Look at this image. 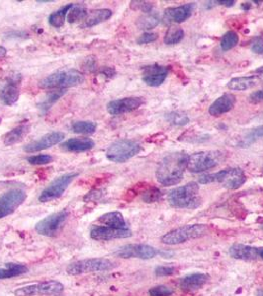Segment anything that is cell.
<instances>
[{"label":"cell","mask_w":263,"mask_h":296,"mask_svg":"<svg viewBox=\"0 0 263 296\" xmlns=\"http://www.w3.org/2000/svg\"><path fill=\"white\" fill-rule=\"evenodd\" d=\"M143 81L151 87L160 86L166 81L168 74V68L159 65L147 66L143 68Z\"/></svg>","instance_id":"19"},{"label":"cell","mask_w":263,"mask_h":296,"mask_svg":"<svg viewBox=\"0 0 263 296\" xmlns=\"http://www.w3.org/2000/svg\"><path fill=\"white\" fill-rule=\"evenodd\" d=\"M6 54V50L2 47H0V56H4Z\"/></svg>","instance_id":"51"},{"label":"cell","mask_w":263,"mask_h":296,"mask_svg":"<svg viewBox=\"0 0 263 296\" xmlns=\"http://www.w3.org/2000/svg\"><path fill=\"white\" fill-rule=\"evenodd\" d=\"M238 35L235 33V31H229L227 32L221 40V48L224 52L230 51L238 44Z\"/></svg>","instance_id":"36"},{"label":"cell","mask_w":263,"mask_h":296,"mask_svg":"<svg viewBox=\"0 0 263 296\" xmlns=\"http://www.w3.org/2000/svg\"><path fill=\"white\" fill-rule=\"evenodd\" d=\"M199 186L195 182H190L185 186L173 188L168 194V202L171 206L183 209H195L201 204L199 196Z\"/></svg>","instance_id":"2"},{"label":"cell","mask_w":263,"mask_h":296,"mask_svg":"<svg viewBox=\"0 0 263 296\" xmlns=\"http://www.w3.org/2000/svg\"><path fill=\"white\" fill-rule=\"evenodd\" d=\"M165 118L169 123L177 125V126L186 125L189 122L188 116L184 113H181V112H175V111L169 112L168 114H166Z\"/></svg>","instance_id":"37"},{"label":"cell","mask_w":263,"mask_h":296,"mask_svg":"<svg viewBox=\"0 0 263 296\" xmlns=\"http://www.w3.org/2000/svg\"><path fill=\"white\" fill-rule=\"evenodd\" d=\"M158 36L156 33H145L141 36H139L137 43L138 45H145V44H150L152 41L157 40Z\"/></svg>","instance_id":"44"},{"label":"cell","mask_w":263,"mask_h":296,"mask_svg":"<svg viewBox=\"0 0 263 296\" xmlns=\"http://www.w3.org/2000/svg\"><path fill=\"white\" fill-rule=\"evenodd\" d=\"M175 272H176V269L170 266H158L154 270V273L157 277H168V276L174 274Z\"/></svg>","instance_id":"42"},{"label":"cell","mask_w":263,"mask_h":296,"mask_svg":"<svg viewBox=\"0 0 263 296\" xmlns=\"http://www.w3.org/2000/svg\"><path fill=\"white\" fill-rule=\"evenodd\" d=\"M98 221L102 223L104 226H108L112 228H126V222L124 217L119 212H111L107 213L98 218Z\"/></svg>","instance_id":"27"},{"label":"cell","mask_w":263,"mask_h":296,"mask_svg":"<svg viewBox=\"0 0 263 296\" xmlns=\"http://www.w3.org/2000/svg\"><path fill=\"white\" fill-rule=\"evenodd\" d=\"M68 216H69V214L66 210L55 213L42 219L41 221L37 223L35 229L41 235L48 236V237H54L63 227Z\"/></svg>","instance_id":"13"},{"label":"cell","mask_w":263,"mask_h":296,"mask_svg":"<svg viewBox=\"0 0 263 296\" xmlns=\"http://www.w3.org/2000/svg\"><path fill=\"white\" fill-rule=\"evenodd\" d=\"M112 16V11L110 9L103 8V9H95L89 13H87L85 19L82 24L83 28H90L98 25L104 21L110 19Z\"/></svg>","instance_id":"25"},{"label":"cell","mask_w":263,"mask_h":296,"mask_svg":"<svg viewBox=\"0 0 263 296\" xmlns=\"http://www.w3.org/2000/svg\"><path fill=\"white\" fill-rule=\"evenodd\" d=\"M241 7H242V9H244L245 11H248V10L250 9V7H251V4H250V3H242Z\"/></svg>","instance_id":"50"},{"label":"cell","mask_w":263,"mask_h":296,"mask_svg":"<svg viewBox=\"0 0 263 296\" xmlns=\"http://www.w3.org/2000/svg\"><path fill=\"white\" fill-rule=\"evenodd\" d=\"M73 3H69L65 5L64 7H62L60 9H58L57 11H55L54 13L51 14L49 16V23L51 26L55 28H60L66 20V17L68 16L69 10L72 8Z\"/></svg>","instance_id":"31"},{"label":"cell","mask_w":263,"mask_h":296,"mask_svg":"<svg viewBox=\"0 0 263 296\" xmlns=\"http://www.w3.org/2000/svg\"><path fill=\"white\" fill-rule=\"evenodd\" d=\"M139 151L140 145L137 141L121 139L111 144L106 151V157L115 163H124L136 156Z\"/></svg>","instance_id":"6"},{"label":"cell","mask_w":263,"mask_h":296,"mask_svg":"<svg viewBox=\"0 0 263 296\" xmlns=\"http://www.w3.org/2000/svg\"><path fill=\"white\" fill-rule=\"evenodd\" d=\"M263 137V125L257 126L253 130H251L249 133L242 137V139L238 142V146L241 147H249L252 143H254L256 140Z\"/></svg>","instance_id":"32"},{"label":"cell","mask_w":263,"mask_h":296,"mask_svg":"<svg viewBox=\"0 0 263 296\" xmlns=\"http://www.w3.org/2000/svg\"><path fill=\"white\" fill-rule=\"evenodd\" d=\"M66 92L67 91L65 89H55L54 91H50L38 104V108L43 114L47 113L50 109L53 107L54 104H55L64 95L66 94Z\"/></svg>","instance_id":"28"},{"label":"cell","mask_w":263,"mask_h":296,"mask_svg":"<svg viewBox=\"0 0 263 296\" xmlns=\"http://www.w3.org/2000/svg\"><path fill=\"white\" fill-rule=\"evenodd\" d=\"M145 103L141 97H127L111 101L107 104V112L112 116H119L133 112Z\"/></svg>","instance_id":"15"},{"label":"cell","mask_w":263,"mask_h":296,"mask_svg":"<svg viewBox=\"0 0 263 296\" xmlns=\"http://www.w3.org/2000/svg\"><path fill=\"white\" fill-rule=\"evenodd\" d=\"M189 155L184 151L172 152L160 161L156 170V179L164 186H174L182 181L187 168Z\"/></svg>","instance_id":"1"},{"label":"cell","mask_w":263,"mask_h":296,"mask_svg":"<svg viewBox=\"0 0 263 296\" xmlns=\"http://www.w3.org/2000/svg\"><path fill=\"white\" fill-rule=\"evenodd\" d=\"M174 293V290L171 287L166 285L154 286L150 289L149 294L151 296H171Z\"/></svg>","instance_id":"39"},{"label":"cell","mask_w":263,"mask_h":296,"mask_svg":"<svg viewBox=\"0 0 263 296\" xmlns=\"http://www.w3.org/2000/svg\"><path fill=\"white\" fill-rule=\"evenodd\" d=\"M184 38V31L179 27L168 28L166 31V36L164 38V41L166 45H175L178 44Z\"/></svg>","instance_id":"33"},{"label":"cell","mask_w":263,"mask_h":296,"mask_svg":"<svg viewBox=\"0 0 263 296\" xmlns=\"http://www.w3.org/2000/svg\"><path fill=\"white\" fill-rule=\"evenodd\" d=\"M216 3H219L221 5H226L228 7H231V6H233L235 4V1H231V0H229V1H216Z\"/></svg>","instance_id":"49"},{"label":"cell","mask_w":263,"mask_h":296,"mask_svg":"<svg viewBox=\"0 0 263 296\" xmlns=\"http://www.w3.org/2000/svg\"><path fill=\"white\" fill-rule=\"evenodd\" d=\"M132 236L129 229L112 228L108 226H94L90 231V237L97 241H109L113 239L128 238Z\"/></svg>","instance_id":"17"},{"label":"cell","mask_w":263,"mask_h":296,"mask_svg":"<svg viewBox=\"0 0 263 296\" xmlns=\"http://www.w3.org/2000/svg\"><path fill=\"white\" fill-rule=\"evenodd\" d=\"M209 281V276L203 272L188 274L180 280V288L185 292H192L202 288Z\"/></svg>","instance_id":"21"},{"label":"cell","mask_w":263,"mask_h":296,"mask_svg":"<svg viewBox=\"0 0 263 296\" xmlns=\"http://www.w3.org/2000/svg\"><path fill=\"white\" fill-rule=\"evenodd\" d=\"M22 76L18 72H11L0 81V103L4 106H12L20 96Z\"/></svg>","instance_id":"9"},{"label":"cell","mask_w":263,"mask_h":296,"mask_svg":"<svg viewBox=\"0 0 263 296\" xmlns=\"http://www.w3.org/2000/svg\"><path fill=\"white\" fill-rule=\"evenodd\" d=\"M87 15L86 8L83 4H73L72 8L70 9L68 13V21L69 23H75L77 21L84 20Z\"/></svg>","instance_id":"35"},{"label":"cell","mask_w":263,"mask_h":296,"mask_svg":"<svg viewBox=\"0 0 263 296\" xmlns=\"http://www.w3.org/2000/svg\"><path fill=\"white\" fill-rule=\"evenodd\" d=\"M29 131H30V125L26 124V123L16 126L15 129L11 130L8 133H6L3 136L4 145L11 146L16 143H19L28 135Z\"/></svg>","instance_id":"26"},{"label":"cell","mask_w":263,"mask_h":296,"mask_svg":"<svg viewBox=\"0 0 263 296\" xmlns=\"http://www.w3.org/2000/svg\"><path fill=\"white\" fill-rule=\"evenodd\" d=\"M262 228H263V224H262Z\"/></svg>","instance_id":"56"},{"label":"cell","mask_w":263,"mask_h":296,"mask_svg":"<svg viewBox=\"0 0 263 296\" xmlns=\"http://www.w3.org/2000/svg\"><path fill=\"white\" fill-rule=\"evenodd\" d=\"M64 290V285L56 281H49L24 286L15 290L16 296L55 295Z\"/></svg>","instance_id":"12"},{"label":"cell","mask_w":263,"mask_h":296,"mask_svg":"<svg viewBox=\"0 0 263 296\" xmlns=\"http://www.w3.org/2000/svg\"><path fill=\"white\" fill-rule=\"evenodd\" d=\"M101 197H102V191L92 189L83 198V201L84 202H94V201L99 200Z\"/></svg>","instance_id":"45"},{"label":"cell","mask_w":263,"mask_h":296,"mask_svg":"<svg viewBox=\"0 0 263 296\" xmlns=\"http://www.w3.org/2000/svg\"><path fill=\"white\" fill-rule=\"evenodd\" d=\"M260 257H261V259L263 260V249L261 250V253H260Z\"/></svg>","instance_id":"55"},{"label":"cell","mask_w":263,"mask_h":296,"mask_svg":"<svg viewBox=\"0 0 263 296\" xmlns=\"http://www.w3.org/2000/svg\"><path fill=\"white\" fill-rule=\"evenodd\" d=\"M250 50L256 54H263V37H256L254 38L251 45Z\"/></svg>","instance_id":"43"},{"label":"cell","mask_w":263,"mask_h":296,"mask_svg":"<svg viewBox=\"0 0 263 296\" xmlns=\"http://www.w3.org/2000/svg\"><path fill=\"white\" fill-rule=\"evenodd\" d=\"M260 248L247 246L242 244H235L230 248V255L237 259V260H244V261H254L257 260L258 257H260L261 253Z\"/></svg>","instance_id":"22"},{"label":"cell","mask_w":263,"mask_h":296,"mask_svg":"<svg viewBox=\"0 0 263 296\" xmlns=\"http://www.w3.org/2000/svg\"><path fill=\"white\" fill-rule=\"evenodd\" d=\"M262 171H263V169H262Z\"/></svg>","instance_id":"57"},{"label":"cell","mask_w":263,"mask_h":296,"mask_svg":"<svg viewBox=\"0 0 263 296\" xmlns=\"http://www.w3.org/2000/svg\"><path fill=\"white\" fill-rule=\"evenodd\" d=\"M257 296H263V289H259L257 291Z\"/></svg>","instance_id":"53"},{"label":"cell","mask_w":263,"mask_h":296,"mask_svg":"<svg viewBox=\"0 0 263 296\" xmlns=\"http://www.w3.org/2000/svg\"><path fill=\"white\" fill-rule=\"evenodd\" d=\"M26 198L27 194L21 188H12L0 195V219L12 215Z\"/></svg>","instance_id":"11"},{"label":"cell","mask_w":263,"mask_h":296,"mask_svg":"<svg viewBox=\"0 0 263 296\" xmlns=\"http://www.w3.org/2000/svg\"><path fill=\"white\" fill-rule=\"evenodd\" d=\"M78 176V173H68L55 179L47 188L42 192L39 201L48 202L58 199L66 192L70 183Z\"/></svg>","instance_id":"10"},{"label":"cell","mask_w":263,"mask_h":296,"mask_svg":"<svg viewBox=\"0 0 263 296\" xmlns=\"http://www.w3.org/2000/svg\"><path fill=\"white\" fill-rule=\"evenodd\" d=\"M255 72H256V73H261V74H263V67H261V68H257V69L255 70Z\"/></svg>","instance_id":"52"},{"label":"cell","mask_w":263,"mask_h":296,"mask_svg":"<svg viewBox=\"0 0 263 296\" xmlns=\"http://www.w3.org/2000/svg\"><path fill=\"white\" fill-rule=\"evenodd\" d=\"M95 146V142L91 138L80 137V138H70L69 140L65 141L62 144V149L67 152H85Z\"/></svg>","instance_id":"23"},{"label":"cell","mask_w":263,"mask_h":296,"mask_svg":"<svg viewBox=\"0 0 263 296\" xmlns=\"http://www.w3.org/2000/svg\"><path fill=\"white\" fill-rule=\"evenodd\" d=\"M84 76L76 69H62L42 79L39 86L43 89H64L83 84Z\"/></svg>","instance_id":"4"},{"label":"cell","mask_w":263,"mask_h":296,"mask_svg":"<svg viewBox=\"0 0 263 296\" xmlns=\"http://www.w3.org/2000/svg\"><path fill=\"white\" fill-rule=\"evenodd\" d=\"M249 101L250 103L256 104L263 101V90H258L249 95Z\"/></svg>","instance_id":"46"},{"label":"cell","mask_w":263,"mask_h":296,"mask_svg":"<svg viewBox=\"0 0 263 296\" xmlns=\"http://www.w3.org/2000/svg\"><path fill=\"white\" fill-rule=\"evenodd\" d=\"M101 73L104 74L107 77H113L116 74V70L114 68H108V67H104L101 69Z\"/></svg>","instance_id":"47"},{"label":"cell","mask_w":263,"mask_h":296,"mask_svg":"<svg viewBox=\"0 0 263 296\" xmlns=\"http://www.w3.org/2000/svg\"><path fill=\"white\" fill-rule=\"evenodd\" d=\"M247 182V176L239 168H227L217 173L206 174L199 178V183L206 185L219 183L224 188L237 189Z\"/></svg>","instance_id":"3"},{"label":"cell","mask_w":263,"mask_h":296,"mask_svg":"<svg viewBox=\"0 0 263 296\" xmlns=\"http://www.w3.org/2000/svg\"><path fill=\"white\" fill-rule=\"evenodd\" d=\"M53 1H54V0H40V1H38V2H45V3H46V2H53Z\"/></svg>","instance_id":"54"},{"label":"cell","mask_w":263,"mask_h":296,"mask_svg":"<svg viewBox=\"0 0 263 296\" xmlns=\"http://www.w3.org/2000/svg\"><path fill=\"white\" fill-rule=\"evenodd\" d=\"M163 198V193L159 188H148L144 192L141 199L145 202L151 203V202H158Z\"/></svg>","instance_id":"38"},{"label":"cell","mask_w":263,"mask_h":296,"mask_svg":"<svg viewBox=\"0 0 263 296\" xmlns=\"http://www.w3.org/2000/svg\"><path fill=\"white\" fill-rule=\"evenodd\" d=\"M86 68H87V69L94 70V69L96 68V62H95V60H94V59H87Z\"/></svg>","instance_id":"48"},{"label":"cell","mask_w":263,"mask_h":296,"mask_svg":"<svg viewBox=\"0 0 263 296\" xmlns=\"http://www.w3.org/2000/svg\"><path fill=\"white\" fill-rule=\"evenodd\" d=\"M115 264L105 258H92L72 263L68 266L67 272L71 276L90 273L96 271H106L115 268Z\"/></svg>","instance_id":"7"},{"label":"cell","mask_w":263,"mask_h":296,"mask_svg":"<svg viewBox=\"0 0 263 296\" xmlns=\"http://www.w3.org/2000/svg\"><path fill=\"white\" fill-rule=\"evenodd\" d=\"M195 7V3H187L180 5L178 7L167 8L164 13L163 21L165 24L185 22L192 16Z\"/></svg>","instance_id":"16"},{"label":"cell","mask_w":263,"mask_h":296,"mask_svg":"<svg viewBox=\"0 0 263 296\" xmlns=\"http://www.w3.org/2000/svg\"><path fill=\"white\" fill-rule=\"evenodd\" d=\"M262 82L258 75L236 77L228 83V88L233 91H245L251 89Z\"/></svg>","instance_id":"24"},{"label":"cell","mask_w":263,"mask_h":296,"mask_svg":"<svg viewBox=\"0 0 263 296\" xmlns=\"http://www.w3.org/2000/svg\"><path fill=\"white\" fill-rule=\"evenodd\" d=\"M131 8L134 10H140L144 13L152 12V4L147 1H131Z\"/></svg>","instance_id":"41"},{"label":"cell","mask_w":263,"mask_h":296,"mask_svg":"<svg viewBox=\"0 0 263 296\" xmlns=\"http://www.w3.org/2000/svg\"><path fill=\"white\" fill-rule=\"evenodd\" d=\"M160 252L153 248L152 246L145 245V244H129L119 248L116 252V256L123 258V259H130V258H138L143 260H149L152 259L156 255H158Z\"/></svg>","instance_id":"14"},{"label":"cell","mask_w":263,"mask_h":296,"mask_svg":"<svg viewBox=\"0 0 263 296\" xmlns=\"http://www.w3.org/2000/svg\"><path fill=\"white\" fill-rule=\"evenodd\" d=\"M65 138V134L60 132H53L48 135L42 136L41 138L32 141L31 143L24 146V151L27 153H34L48 148L53 147L56 144L60 143Z\"/></svg>","instance_id":"18"},{"label":"cell","mask_w":263,"mask_h":296,"mask_svg":"<svg viewBox=\"0 0 263 296\" xmlns=\"http://www.w3.org/2000/svg\"><path fill=\"white\" fill-rule=\"evenodd\" d=\"M28 271V268L25 265L8 263L5 265V268L0 269V280L11 279L24 274Z\"/></svg>","instance_id":"29"},{"label":"cell","mask_w":263,"mask_h":296,"mask_svg":"<svg viewBox=\"0 0 263 296\" xmlns=\"http://www.w3.org/2000/svg\"><path fill=\"white\" fill-rule=\"evenodd\" d=\"M236 98L232 93H226L219 97L209 108V114L213 117H219L230 112L235 107Z\"/></svg>","instance_id":"20"},{"label":"cell","mask_w":263,"mask_h":296,"mask_svg":"<svg viewBox=\"0 0 263 296\" xmlns=\"http://www.w3.org/2000/svg\"><path fill=\"white\" fill-rule=\"evenodd\" d=\"M206 232L207 228L203 224L185 225L166 233L163 236L161 242L166 245H177L191 239L202 237L206 234Z\"/></svg>","instance_id":"8"},{"label":"cell","mask_w":263,"mask_h":296,"mask_svg":"<svg viewBox=\"0 0 263 296\" xmlns=\"http://www.w3.org/2000/svg\"><path fill=\"white\" fill-rule=\"evenodd\" d=\"M71 129L75 134L91 135V134L95 133L97 124L93 121H76L72 124Z\"/></svg>","instance_id":"34"},{"label":"cell","mask_w":263,"mask_h":296,"mask_svg":"<svg viewBox=\"0 0 263 296\" xmlns=\"http://www.w3.org/2000/svg\"><path fill=\"white\" fill-rule=\"evenodd\" d=\"M27 161L31 165H46L53 161V157L48 154H41V155H34L28 157Z\"/></svg>","instance_id":"40"},{"label":"cell","mask_w":263,"mask_h":296,"mask_svg":"<svg viewBox=\"0 0 263 296\" xmlns=\"http://www.w3.org/2000/svg\"><path fill=\"white\" fill-rule=\"evenodd\" d=\"M224 159L221 151H200L196 152L188 158L187 169L192 173H200L209 169L217 167Z\"/></svg>","instance_id":"5"},{"label":"cell","mask_w":263,"mask_h":296,"mask_svg":"<svg viewBox=\"0 0 263 296\" xmlns=\"http://www.w3.org/2000/svg\"><path fill=\"white\" fill-rule=\"evenodd\" d=\"M160 23V17L155 12L144 14L140 16L137 21V26L141 30H152L156 27Z\"/></svg>","instance_id":"30"}]
</instances>
